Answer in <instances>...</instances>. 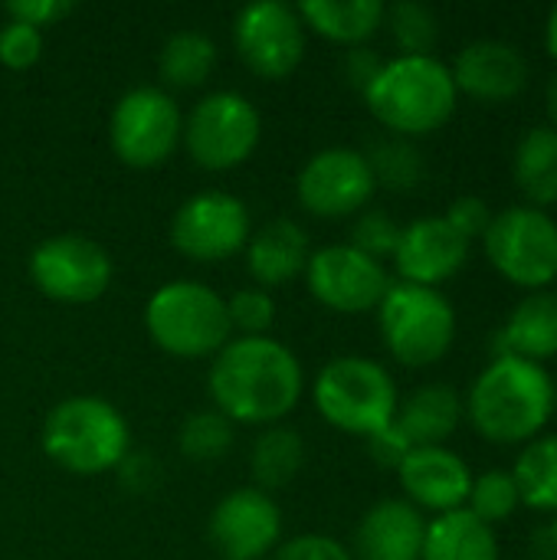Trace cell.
Returning a JSON list of instances; mask_svg holds the SVG:
<instances>
[{"label":"cell","mask_w":557,"mask_h":560,"mask_svg":"<svg viewBox=\"0 0 557 560\" xmlns=\"http://www.w3.org/2000/svg\"><path fill=\"white\" fill-rule=\"evenodd\" d=\"M302 364L299 358L269 335L230 338L207 374L213 410L230 423H279L302 397Z\"/></svg>","instance_id":"1"},{"label":"cell","mask_w":557,"mask_h":560,"mask_svg":"<svg viewBox=\"0 0 557 560\" xmlns=\"http://www.w3.org/2000/svg\"><path fill=\"white\" fill-rule=\"evenodd\" d=\"M463 413L486 443L525 446L555 417V381L545 364L515 354L492 358L469 384Z\"/></svg>","instance_id":"2"},{"label":"cell","mask_w":557,"mask_h":560,"mask_svg":"<svg viewBox=\"0 0 557 560\" xmlns=\"http://www.w3.org/2000/svg\"><path fill=\"white\" fill-rule=\"evenodd\" d=\"M371 115L397 138L440 131L460 102L453 72L437 56H394L364 89Z\"/></svg>","instance_id":"3"},{"label":"cell","mask_w":557,"mask_h":560,"mask_svg":"<svg viewBox=\"0 0 557 560\" xmlns=\"http://www.w3.org/2000/svg\"><path fill=\"white\" fill-rule=\"evenodd\" d=\"M128 446L131 433L118 407L92 394L59 400L43 420V453L76 476H98L121 466Z\"/></svg>","instance_id":"4"},{"label":"cell","mask_w":557,"mask_h":560,"mask_svg":"<svg viewBox=\"0 0 557 560\" xmlns=\"http://www.w3.org/2000/svg\"><path fill=\"white\" fill-rule=\"evenodd\" d=\"M312 400L335 430L364 440L391 427L401 404L391 371L361 354L328 361L315 377Z\"/></svg>","instance_id":"5"},{"label":"cell","mask_w":557,"mask_h":560,"mask_svg":"<svg viewBox=\"0 0 557 560\" xmlns=\"http://www.w3.org/2000/svg\"><path fill=\"white\" fill-rule=\"evenodd\" d=\"M144 325L151 341L177 358L217 354L233 335L227 299L194 279L164 282L144 305Z\"/></svg>","instance_id":"6"},{"label":"cell","mask_w":557,"mask_h":560,"mask_svg":"<svg viewBox=\"0 0 557 560\" xmlns=\"http://www.w3.org/2000/svg\"><path fill=\"white\" fill-rule=\"evenodd\" d=\"M381 338L404 368H430L443 361L456 341V308L430 285L391 282L378 305Z\"/></svg>","instance_id":"7"},{"label":"cell","mask_w":557,"mask_h":560,"mask_svg":"<svg viewBox=\"0 0 557 560\" xmlns=\"http://www.w3.org/2000/svg\"><path fill=\"white\" fill-rule=\"evenodd\" d=\"M483 249L492 269L525 295L557 282V220L548 210L529 203L496 210L483 233Z\"/></svg>","instance_id":"8"},{"label":"cell","mask_w":557,"mask_h":560,"mask_svg":"<svg viewBox=\"0 0 557 560\" xmlns=\"http://www.w3.org/2000/svg\"><path fill=\"white\" fill-rule=\"evenodd\" d=\"M259 131H263V118L256 105L233 89H220L204 95L190 108L181 138L200 167L230 171L256 151Z\"/></svg>","instance_id":"9"},{"label":"cell","mask_w":557,"mask_h":560,"mask_svg":"<svg viewBox=\"0 0 557 560\" xmlns=\"http://www.w3.org/2000/svg\"><path fill=\"white\" fill-rule=\"evenodd\" d=\"M184 135V115L171 92L161 85H135L128 89L108 121V138L115 154L131 167L164 164Z\"/></svg>","instance_id":"10"},{"label":"cell","mask_w":557,"mask_h":560,"mask_svg":"<svg viewBox=\"0 0 557 560\" xmlns=\"http://www.w3.org/2000/svg\"><path fill=\"white\" fill-rule=\"evenodd\" d=\"M30 279L46 299L85 305L105 295L112 282V256L89 236L59 233L30 253Z\"/></svg>","instance_id":"11"},{"label":"cell","mask_w":557,"mask_h":560,"mask_svg":"<svg viewBox=\"0 0 557 560\" xmlns=\"http://www.w3.org/2000/svg\"><path fill=\"white\" fill-rule=\"evenodd\" d=\"M250 233L246 203L227 190H200L187 197L171 220V243L197 262H217L240 253Z\"/></svg>","instance_id":"12"},{"label":"cell","mask_w":557,"mask_h":560,"mask_svg":"<svg viewBox=\"0 0 557 560\" xmlns=\"http://www.w3.org/2000/svg\"><path fill=\"white\" fill-rule=\"evenodd\" d=\"M309 292L332 312L361 315L381 305L391 279L384 262L355 249L351 243H332L309 256L305 262Z\"/></svg>","instance_id":"13"},{"label":"cell","mask_w":557,"mask_h":560,"mask_svg":"<svg viewBox=\"0 0 557 560\" xmlns=\"http://www.w3.org/2000/svg\"><path fill=\"white\" fill-rule=\"evenodd\" d=\"M233 43L256 75L282 79L302 62L305 26L299 10L282 0H253L233 20Z\"/></svg>","instance_id":"14"},{"label":"cell","mask_w":557,"mask_h":560,"mask_svg":"<svg viewBox=\"0 0 557 560\" xmlns=\"http://www.w3.org/2000/svg\"><path fill=\"white\" fill-rule=\"evenodd\" d=\"M295 190L309 213L335 220V217H351L364 210L378 184H374L364 151L335 144V148L315 151L302 164Z\"/></svg>","instance_id":"15"},{"label":"cell","mask_w":557,"mask_h":560,"mask_svg":"<svg viewBox=\"0 0 557 560\" xmlns=\"http://www.w3.org/2000/svg\"><path fill=\"white\" fill-rule=\"evenodd\" d=\"M282 512L263 489L227 492L207 522V538L223 560H263L279 548Z\"/></svg>","instance_id":"16"},{"label":"cell","mask_w":557,"mask_h":560,"mask_svg":"<svg viewBox=\"0 0 557 560\" xmlns=\"http://www.w3.org/2000/svg\"><path fill=\"white\" fill-rule=\"evenodd\" d=\"M456 92L483 105H506L529 89L532 66L515 43L476 39L463 46L450 66Z\"/></svg>","instance_id":"17"},{"label":"cell","mask_w":557,"mask_h":560,"mask_svg":"<svg viewBox=\"0 0 557 560\" xmlns=\"http://www.w3.org/2000/svg\"><path fill=\"white\" fill-rule=\"evenodd\" d=\"M401 489L407 502L420 512H460L469 502L473 469L450 446H414L397 466Z\"/></svg>","instance_id":"18"},{"label":"cell","mask_w":557,"mask_h":560,"mask_svg":"<svg viewBox=\"0 0 557 560\" xmlns=\"http://www.w3.org/2000/svg\"><path fill=\"white\" fill-rule=\"evenodd\" d=\"M469 246L473 243L466 236H460L446 217H420V220L401 226L394 266L404 282L437 289L466 266Z\"/></svg>","instance_id":"19"},{"label":"cell","mask_w":557,"mask_h":560,"mask_svg":"<svg viewBox=\"0 0 557 560\" xmlns=\"http://www.w3.org/2000/svg\"><path fill=\"white\" fill-rule=\"evenodd\" d=\"M427 518L407 499L374 502L355 528V560H420Z\"/></svg>","instance_id":"20"},{"label":"cell","mask_w":557,"mask_h":560,"mask_svg":"<svg viewBox=\"0 0 557 560\" xmlns=\"http://www.w3.org/2000/svg\"><path fill=\"white\" fill-rule=\"evenodd\" d=\"M515 354L535 364L557 358V292H529L492 341V358Z\"/></svg>","instance_id":"21"},{"label":"cell","mask_w":557,"mask_h":560,"mask_svg":"<svg viewBox=\"0 0 557 560\" xmlns=\"http://www.w3.org/2000/svg\"><path fill=\"white\" fill-rule=\"evenodd\" d=\"M309 256H312L309 233L289 217H276V220L263 223L246 240V262H250L253 279L263 289L282 285V282L295 279L299 272H305Z\"/></svg>","instance_id":"22"},{"label":"cell","mask_w":557,"mask_h":560,"mask_svg":"<svg viewBox=\"0 0 557 560\" xmlns=\"http://www.w3.org/2000/svg\"><path fill=\"white\" fill-rule=\"evenodd\" d=\"M463 397L453 384H423L397 404V430L410 446H446L463 423Z\"/></svg>","instance_id":"23"},{"label":"cell","mask_w":557,"mask_h":560,"mask_svg":"<svg viewBox=\"0 0 557 560\" xmlns=\"http://www.w3.org/2000/svg\"><path fill=\"white\" fill-rule=\"evenodd\" d=\"M420 560H502L499 535L469 509L446 512L427 522Z\"/></svg>","instance_id":"24"},{"label":"cell","mask_w":557,"mask_h":560,"mask_svg":"<svg viewBox=\"0 0 557 560\" xmlns=\"http://www.w3.org/2000/svg\"><path fill=\"white\" fill-rule=\"evenodd\" d=\"M512 177L529 207L548 210L557 203V131L548 125L529 128L512 151Z\"/></svg>","instance_id":"25"},{"label":"cell","mask_w":557,"mask_h":560,"mask_svg":"<svg viewBox=\"0 0 557 560\" xmlns=\"http://www.w3.org/2000/svg\"><path fill=\"white\" fill-rule=\"evenodd\" d=\"M295 10L322 36L348 46H364V39L381 30L387 7L381 0H305Z\"/></svg>","instance_id":"26"},{"label":"cell","mask_w":557,"mask_h":560,"mask_svg":"<svg viewBox=\"0 0 557 560\" xmlns=\"http://www.w3.org/2000/svg\"><path fill=\"white\" fill-rule=\"evenodd\" d=\"M509 472L525 509L557 515V433H542L525 443Z\"/></svg>","instance_id":"27"},{"label":"cell","mask_w":557,"mask_h":560,"mask_svg":"<svg viewBox=\"0 0 557 560\" xmlns=\"http://www.w3.org/2000/svg\"><path fill=\"white\" fill-rule=\"evenodd\" d=\"M217 66V43L204 30H177L164 39L158 69L167 85L194 89L200 85Z\"/></svg>","instance_id":"28"},{"label":"cell","mask_w":557,"mask_h":560,"mask_svg":"<svg viewBox=\"0 0 557 560\" xmlns=\"http://www.w3.org/2000/svg\"><path fill=\"white\" fill-rule=\"evenodd\" d=\"M305 463V443L295 430L289 427H269L250 453V469L256 479V489H282L289 486Z\"/></svg>","instance_id":"29"},{"label":"cell","mask_w":557,"mask_h":560,"mask_svg":"<svg viewBox=\"0 0 557 560\" xmlns=\"http://www.w3.org/2000/svg\"><path fill=\"white\" fill-rule=\"evenodd\" d=\"M364 158L371 164L374 184H384L391 190H414L427 174L423 154L410 138H381L371 144V151H364Z\"/></svg>","instance_id":"30"},{"label":"cell","mask_w":557,"mask_h":560,"mask_svg":"<svg viewBox=\"0 0 557 560\" xmlns=\"http://www.w3.org/2000/svg\"><path fill=\"white\" fill-rule=\"evenodd\" d=\"M384 20L391 26L401 56H433V46L440 39V20L427 3L401 0L384 10Z\"/></svg>","instance_id":"31"},{"label":"cell","mask_w":557,"mask_h":560,"mask_svg":"<svg viewBox=\"0 0 557 560\" xmlns=\"http://www.w3.org/2000/svg\"><path fill=\"white\" fill-rule=\"evenodd\" d=\"M177 446L184 456L197 463L223 459L233 446V423L220 410H197L181 423Z\"/></svg>","instance_id":"32"},{"label":"cell","mask_w":557,"mask_h":560,"mask_svg":"<svg viewBox=\"0 0 557 560\" xmlns=\"http://www.w3.org/2000/svg\"><path fill=\"white\" fill-rule=\"evenodd\" d=\"M466 509L489 528L509 522L519 509H522V499H519V489H515V479L509 469H489L483 476H473V489H469V502Z\"/></svg>","instance_id":"33"},{"label":"cell","mask_w":557,"mask_h":560,"mask_svg":"<svg viewBox=\"0 0 557 560\" xmlns=\"http://www.w3.org/2000/svg\"><path fill=\"white\" fill-rule=\"evenodd\" d=\"M397 240H401V226L384 210H361V217L351 226V246L361 249V253H368L378 262L384 256H394Z\"/></svg>","instance_id":"34"},{"label":"cell","mask_w":557,"mask_h":560,"mask_svg":"<svg viewBox=\"0 0 557 560\" xmlns=\"http://www.w3.org/2000/svg\"><path fill=\"white\" fill-rule=\"evenodd\" d=\"M227 315L230 325L243 335H266V328L276 318V302L266 289H236L227 299Z\"/></svg>","instance_id":"35"},{"label":"cell","mask_w":557,"mask_h":560,"mask_svg":"<svg viewBox=\"0 0 557 560\" xmlns=\"http://www.w3.org/2000/svg\"><path fill=\"white\" fill-rule=\"evenodd\" d=\"M43 52V33L33 23L23 20H7L0 26V62L10 69H26L39 59Z\"/></svg>","instance_id":"36"},{"label":"cell","mask_w":557,"mask_h":560,"mask_svg":"<svg viewBox=\"0 0 557 560\" xmlns=\"http://www.w3.org/2000/svg\"><path fill=\"white\" fill-rule=\"evenodd\" d=\"M443 217L450 220V226H453L460 236H466V240L473 243V240H483V233L489 230V223H492V207H489L483 197H476V194H463V197H456V200L446 207Z\"/></svg>","instance_id":"37"},{"label":"cell","mask_w":557,"mask_h":560,"mask_svg":"<svg viewBox=\"0 0 557 560\" xmlns=\"http://www.w3.org/2000/svg\"><path fill=\"white\" fill-rule=\"evenodd\" d=\"M269 560H355L351 558V551L341 545V541H335V538H328V535H299V538H292V541H286V545H279Z\"/></svg>","instance_id":"38"},{"label":"cell","mask_w":557,"mask_h":560,"mask_svg":"<svg viewBox=\"0 0 557 560\" xmlns=\"http://www.w3.org/2000/svg\"><path fill=\"white\" fill-rule=\"evenodd\" d=\"M410 450H414V446H410V440L397 430V423H391V427H384L381 433L368 436V453H371V459H374L378 466H384V469H394V472H397V466L407 459Z\"/></svg>","instance_id":"39"},{"label":"cell","mask_w":557,"mask_h":560,"mask_svg":"<svg viewBox=\"0 0 557 560\" xmlns=\"http://www.w3.org/2000/svg\"><path fill=\"white\" fill-rule=\"evenodd\" d=\"M3 10H7L10 20H23V23L43 26V23H53V20L66 16L72 10V3L69 0H10Z\"/></svg>","instance_id":"40"},{"label":"cell","mask_w":557,"mask_h":560,"mask_svg":"<svg viewBox=\"0 0 557 560\" xmlns=\"http://www.w3.org/2000/svg\"><path fill=\"white\" fill-rule=\"evenodd\" d=\"M381 66H384V59H381L374 49H368V46H351V49L345 52V62H341L345 79H348L355 89H361V95H364V89L374 82V75L381 72Z\"/></svg>","instance_id":"41"},{"label":"cell","mask_w":557,"mask_h":560,"mask_svg":"<svg viewBox=\"0 0 557 560\" xmlns=\"http://www.w3.org/2000/svg\"><path fill=\"white\" fill-rule=\"evenodd\" d=\"M535 545H538V548L545 545V555H542V560H557V515L552 518V525H545V528L535 535Z\"/></svg>","instance_id":"42"},{"label":"cell","mask_w":557,"mask_h":560,"mask_svg":"<svg viewBox=\"0 0 557 560\" xmlns=\"http://www.w3.org/2000/svg\"><path fill=\"white\" fill-rule=\"evenodd\" d=\"M545 112H548V128L557 131V72L545 85Z\"/></svg>","instance_id":"43"},{"label":"cell","mask_w":557,"mask_h":560,"mask_svg":"<svg viewBox=\"0 0 557 560\" xmlns=\"http://www.w3.org/2000/svg\"><path fill=\"white\" fill-rule=\"evenodd\" d=\"M545 52L557 62V7H552V13L545 20Z\"/></svg>","instance_id":"44"},{"label":"cell","mask_w":557,"mask_h":560,"mask_svg":"<svg viewBox=\"0 0 557 560\" xmlns=\"http://www.w3.org/2000/svg\"><path fill=\"white\" fill-rule=\"evenodd\" d=\"M555 417H557V384H555Z\"/></svg>","instance_id":"45"}]
</instances>
